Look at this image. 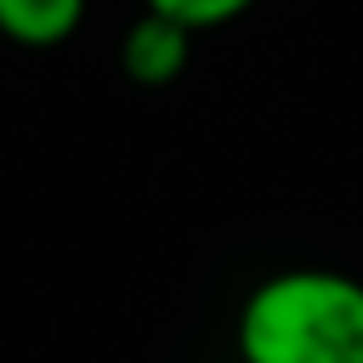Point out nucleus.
I'll use <instances>...</instances> for the list:
<instances>
[{
	"mask_svg": "<svg viewBox=\"0 0 363 363\" xmlns=\"http://www.w3.org/2000/svg\"><path fill=\"white\" fill-rule=\"evenodd\" d=\"M189 50H194V30L160 16V11H140L130 21V30L120 35V70L130 85L140 90H160L174 85L189 70Z\"/></svg>",
	"mask_w": 363,
	"mask_h": 363,
	"instance_id": "nucleus-2",
	"label": "nucleus"
},
{
	"mask_svg": "<svg viewBox=\"0 0 363 363\" xmlns=\"http://www.w3.org/2000/svg\"><path fill=\"white\" fill-rule=\"evenodd\" d=\"M239 363H363V284L338 269H284L239 308Z\"/></svg>",
	"mask_w": 363,
	"mask_h": 363,
	"instance_id": "nucleus-1",
	"label": "nucleus"
},
{
	"mask_svg": "<svg viewBox=\"0 0 363 363\" xmlns=\"http://www.w3.org/2000/svg\"><path fill=\"white\" fill-rule=\"evenodd\" d=\"M90 0H0V35L21 50H55L85 26Z\"/></svg>",
	"mask_w": 363,
	"mask_h": 363,
	"instance_id": "nucleus-3",
	"label": "nucleus"
},
{
	"mask_svg": "<svg viewBox=\"0 0 363 363\" xmlns=\"http://www.w3.org/2000/svg\"><path fill=\"white\" fill-rule=\"evenodd\" d=\"M259 0H145V11H160L179 26H189L194 35L199 30H219V26H234L239 16H249Z\"/></svg>",
	"mask_w": 363,
	"mask_h": 363,
	"instance_id": "nucleus-4",
	"label": "nucleus"
}]
</instances>
